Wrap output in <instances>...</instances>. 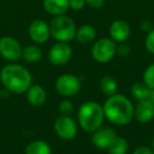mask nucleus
<instances>
[{"label":"nucleus","mask_w":154,"mask_h":154,"mask_svg":"<svg viewBox=\"0 0 154 154\" xmlns=\"http://www.w3.org/2000/svg\"><path fill=\"white\" fill-rule=\"evenodd\" d=\"M103 109L106 119L116 126H127L134 119V106L124 94L108 96Z\"/></svg>","instance_id":"1"},{"label":"nucleus","mask_w":154,"mask_h":154,"mask_svg":"<svg viewBox=\"0 0 154 154\" xmlns=\"http://www.w3.org/2000/svg\"><path fill=\"white\" fill-rule=\"evenodd\" d=\"M103 119L105 114L103 106L97 101H86L78 109L77 122L80 128L87 133H93L103 126Z\"/></svg>","instance_id":"3"},{"label":"nucleus","mask_w":154,"mask_h":154,"mask_svg":"<svg viewBox=\"0 0 154 154\" xmlns=\"http://www.w3.org/2000/svg\"><path fill=\"white\" fill-rule=\"evenodd\" d=\"M82 87L80 78L74 74H62L55 80V89L57 93L66 98L78 94Z\"/></svg>","instance_id":"6"},{"label":"nucleus","mask_w":154,"mask_h":154,"mask_svg":"<svg viewBox=\"0 0 154 154\" xmlns=\"http://www.w3.org/2000/svg\"><path fill=\"white\" fill-rule=\"evenodd\" d=\"M69 5L73 11H80L86 5V0H69Z\"/></svg>","instance_id":"26"},{"label":"nucleus","mask_w":154,"mask_h":154,"mask_svg":"<svg viewBox=\"0 0 154 154\" xmlns=\"http://www.w3.org/2000/svg\"><path fill=\"white\" fill-rule=\"evenodd\" d=\"M134 118L139 124H148L154 118V103L150 99L138 101L134 107Z\"/></svg>","instance_id":"13"},{"label":"nucleus","mask_w":154,"mask_h":154,"mask_svg":"<svg viewBox=\"0 0 154 154\" xmlns=\"http://www.w3.org/2000/svg\"><path fill=\"white\" fill-rule=\"evenodd\" d=\"M129 149V143L125 137L116 136L113 139L110 146L108 147L107 151L109 154H127Z\"/></svg>","instance_id":"20"},{"label":"nucleus","mask_w":154,"mask_h":154,"mask_svg":"<svg viewBox=\"0 0 154 154\" xmlns=\"http://www.w3.org/2000/svg\"><path fill=\"white\" fill-rule=\"evenodd\" d=\"M131 53L130 45H127L126 42H122L116 47V55L120 56V57H127L129 54Z\"/></svg>","instance_id":"25"},{"label":"nucleus","mask_w":154,"mask_h":154,"mask_svg":"<svg viewBox=\"0 0 154 154\" xmlns=\"http://www.w3.org/2000/svg\"><path fill=\"white\" fill-rule=\"evenodd\" d=\"M0 82L11 93L23 94L32 86V74L24 66L13 62L1 69Z\"/></svg>","instance_id":"2"},{"label":"nucleus","mask_w":154,"mask_h":154,"mask_svg":"<svg viewBox=\"0 0 154 154\" xmlns=\"http://www.w3.org/2000/svg\"><path fill=\"white\" fill-rule=\"evenodd\" d=\"M145 47L150 54L154 55V28L149 33H147V36L145 39Z\"/></svg>","instance_id":"24"},{"label":"nucleus","mask_w":154,"mask_h":154,"mask_svg":"<svg viewBox=\"0 0 154 154\" xmlns=\"http://www.w3.org/2000/svg\"><path fill=\"white\" fill-rule=\"evenodd\" d=\"M151 146H152V149L154 150V136H153V138H152V143H151Z\"/></svg>","instance_id":"31"},{"label":"nucleus","mask_w":154,"mask_h":154,"mask_svg":"<svg viewBox=\"0 0 154 154\" xmlns=\"http://www.w3.org/2000/svg\"><path fill=\"white\" fill-rule=\"evenodd\" d=\"M26 154H52V148L47 141L36 139L29 143L24 150Z\"/></svg>","instance_id":"18"},{"label":"nucleus","mask_w":154,"mask_h":154,"mask_svg":"<svg viewBox=\"0 0 154 154\" xmlns=\"http://www.w3.org/2000/svg\"><path fill=\"white\" fill-rule=\"evenodd\" d=\"M132 154H154V150L152 149V148L140 146V147L136 148V149L133 151Z\"/></svg>","instance_id":"28"},{"label":"nucleus","mask_w":154,"mask_h":154,"mask_svg":"<svg viewBox=\"0 0 154 154\" xmlns=\"http://www.w3.org/2000/svg\"><path fill=\"white\" fill-rule=\"evenodd\" d=\"M153 29V24L149 19H143L140 21V30L145 33H149Z\"/></svg>","instance_id":"29"},{"label":"nucleus","mask_w":154,"mask_h":154,"mask_svg":"<svg viewBox=\"0 0 154 154\" xmlns=\"http://www.w3.org/2000/svg\"><path fill=\"white\" fill-rule=\"evenodd\" d=\"M109 34L110 38L113 39L115 42H126L131 34L130 26L128 22L122 19L114 20L109 28Z\"/></svg>","instance_id":"12"},{"label":"nucleus","mask_w":154,"mask_h":154,"mask_svg":"<svg viewBox=\"0 0 154 154\" xmlns=\"http://www.w3.org/2000/svg\"><path fill=\"white\" fill-rule=\"evenodd\" d=\"M43 9L52 16L64 15L70 9L69 0H43Z\"/></svg>","instance_id":"15"},{"label":"nucleus","mask_w":154,"mask_h":154,"mask_svg":"<svg viewBox=\"0 0 154 154\" xmlns=\"http://www.w3.org/2000/svg\"><path fill=\"white\" fill-rule=\"evenodd\" d=\"M21 58L28 63H38L42 59V50L36 43L35 45H29L26 47L22 48Z\"/></svg>","instance_id":"17"},{"label":"nucleus","mask_w":154,"mask_h":154,"mask_svg":"<svg viewBox=\"0 0 154 154\" xmlns=\"http://www.w3.org/2000/svg\"><path fill=\"white\" fill-rule=\"evenodd\" d=\"M26 99H28L29 103L32 107L39 108L41 106L45 105V100H47V92L45 90L38 84H35L28 89L26 92Z\"/></svg>","instance_id":"14"},{"label":"nucleus","mask_w":154,"mask_h":154,"mask_svg":"<svg viewBox=\"0 0 154 154\" xmlns=\"http://www.w3.org/2000/svg\"><path fill=\"white\" fill-rule=\"evenodd\" d=\"M54 131L62 140H72L77 135V124L70 115H60L54 122Z\"/></svg>","instance_id":"8"},{"label":"nucleus","mask_w":154,"mask_h":154,"mask_svg":"<svg viewBox=\"0 0 154 154\" xmlns=\"http://www.w3.org/2000/svg\"><path fill=\"white\" fill-rule=\"evenodd\" d=\"M91 143L95 148L100 150H107L110 143L117 136L116 132L110 127H99L97 130L91 133Z\"/></svg>","instance_id":"11"},{"label":"nucleus","mask_w":154,"mask_h":154,"mask_svg":"<svg viewBox=\"0 0 154 154\" xmlns=\"http://www.w3.org/2000/svg\"><path fill=\"white\" fill-rule=\"evenodd\" d=\"M149 99L152 101V103H154V90H151V92H150V96H149Z\"/></svg>","instance_id":"30"},{"label":"nucleus","mask_w":154,"mask_h":154,"mask_svg":"<svg viewBox=\"0 0 154 154\" xmlns=\"http://www.w3.org/2000/svg\"><path fill=\"white\" fill-rule=\"evenodd\" d=\"M58 111L60 115H71L74 111V106L70 99H62L58 105Z\"/></svg>","instance_id":"23"},{"label":"nucleus","mask_w":154,"mask_h":154,"mask_svg":"<svg viewBox=\"0 0 154 154\" xmlns=\"http://www.w3.org/2000/svg\"><path fill=\"white\" fill-rule=\"evenodd\" d=\"M22 47L16 38L12 36H2L0 38V56L5 60L15 62L21 58Z\"/></svg>","instance_id":"7"},{"label":"nucleus","mask_w":154,"mask_h":154,"mask_svg":"<svg viewBox=\"0 0 154 154\" xmlns=\"http://www.w3.org/2000/svg\"><path fill=\"white\" fill-rule=\"evenodd\" d=\"M29 36L36 45L45 43L51 37L49 23L42 19H35L29 26Z\"/></svg>","instance_id":"10"},{"label":"nucleus","mask_w":154,"mask_h":154,"mask_svg":"<svg viewBox=\"0 0 154 154\" xmlns=\"http://www.w3.org/2000/svg\"><path fill=\"white\" fill-rule=\"evenodd\" d=\"M143 82L151 90H154V63L150 64L145 70L143 74Z\"/></svg>","instance_id":"22"},{"label":"nucleus","mask_w":154,"mask_h":154,"mask_svg":"<svg viewBox=\"0 0 154 154\" xmlns=\"http://www.w3.org/2000/svg\"><path fill=\"white\" fill-rule=\"evenodd\" d=\"M117 87V82L111 75H106V76L101 77L100 80H99V89L107 96H111V95L116 94Z\"/></svg>","instance_id":"19"},{"label":"nucleus","mask_w":154,"mask_h":154,"mask_svg":"<svg viewBox=\"0 0 154 154\" xmlns=\"http://www.w3.org/2000/svg\"><path fill=\"white\" fill-rule=\"evenodd\" d=\"M50 32L51 37H53L58 42H70L75 39L76 35V24L69 16L59 15L54 16L50 22Z\"/></svg>","instance_id":"4"},{"label":"nucleus","mask_w":154,"mask_h":154,"mask_svg":"<svg viewBox=\"0 0 154 154\" xmlns=\"http://www.w3.org/2000/svg\"><path fill=\"white\" fill-rule=\"evenodd\" d=\"M150 92H151V89H150L143 82H135V84L131 87V94H132L133 98L136 99L137 101L149 99Z\"/></svg>","instance_id":"21"},{"label":"nucleus","mask_w":154,"mask_h":154,"mask_svg":"<svg viewBox=\"0 0 154 154\" xmlns=\"http://www.w3.org/2000/svg\"><path fill=\"white\" fill-rule=\"evenodd\" d=\"M96 38V30L91 24H82L77 29L76 35H75V40L77 42L87 45L91 43Z\"/></svg>","instance_id":"16"},{"label":"nucleus","mask_w":154,"mask_h":154,"mask_svg":"<svg viewBox=\"0 0 154 154\" xmlns=\"http://www.w3.org/2000/svg\"><path fill=\"white\" fill-rule=\"evenodd\" d=\"M116 42L110 37L96 40L91 48V55L98 63H108L116 55Z\"/></svg>","instance_id":"5"},{"label":"nucleus","mask_w":154,"mask_h":154,"mask_svg":"<svg viewBox=\"0 0 154 154\" xmlns=\"http://www.w3.org/2000/svg\"><path fill=\"white\" fill-rule=\"evenodd\" d=\"M86 5H88L92 9H100L105 5V0H86Z\"/></svg>","instance_id":"27"},{"label":"nucleus","mask_w":154,"mask_h":154,"mask_svg":"<svg viewBox=\"0 0 154 154\" xmlns=\"http://www.w3.org/2000/svg\"><path fill=\"white\" fill-rule=\"evenodd\" d=\"M72 57V48L68 42H56L49 50L48 59L53 66H64Z\"/></svg>","instance_id":"9"}]
</instances>
